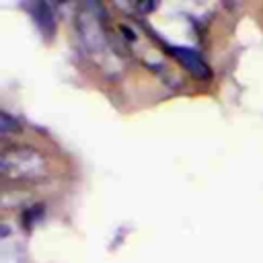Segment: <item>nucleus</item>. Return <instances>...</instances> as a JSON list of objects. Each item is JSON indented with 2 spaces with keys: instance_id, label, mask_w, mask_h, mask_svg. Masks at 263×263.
<instances>
[{
  "instance_id": "obj_3",
  "label": "nucleus",
  "mask_w": 263,
  "mask_h": 263,
  "mask_svg": "<svg viewBox=\"0 0 263 263\" xmlns=\"http://www.w3.org/2000/svg\"><path fill=\"white\" fill-rule=\"evenodd\" d=\"M33 18L37 23V27L45 33V35H51L53 29H55V21H53V12H51V6L45 4V2H35L33 4Z\"/></svg>"
},
{
  "instance_id": "obj_1",
  "label": "nucleus",
  "mask_w": 263,
  "mask_h": 263,
  "mask_svg": "<svg viewBox=\"0 0 263 263\" xmlns=\"http://www.w3.org/2000/svg\"><path fill=\"white\" fill-rule=\"evenodd\" d=\"M0 168L4 179L33 181L45 173V158L31 146H6L2 150Z\"/></svg>"
},
{
  "instance_id": "obj_2",
  "label": "nucleus",
  "mask_w": 263,
  "mask_h": 263,
  "mask_svg": "<svg viewBox=\"0 0 263 263\" xmlns=\"http://www.w3.org/2000/svg\"><path fill=\"white\" fill-rule=\"evenodd\" d=\"M166 51L183 64V68H187L195 78H210V66L208 62L203 60V55L193 49V47H185V45H171V43H164Z\"/></svg>"
}]
</instances>
